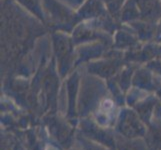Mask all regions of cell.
I'll list each match as a JSON object with an SVG mask.
<instances>
[{
	"label": "cell",
	"instance_id": "6da1fadb",
	"mask_svg": "<svg viewBox=\"0 0 161 150\" xmlns=\"http://www.w3.org/2000/svg\"><path fill=\"white\" fill-rule=\"evenodd\" d=\"M43 8L46 16L48 15L55 24H70L74 20L75 13L73 9L61 2L60 0H42Z\"/></svg>",
	"mask_w": 161,
	"mask_h": 150
},
{
	"label": "cell",
	"instance_id": "7a4b0ae2",
	"mask_svg": "<svg viewBox=\"0 0 161 150\" xmlns=\"http://www.w3.org/2000/svg\"><path fill=\"white\" fill-rule=\"evenodd\" d=\"M54 51L60 65H69L73 56V40L64 35L63 33H57L53 35Z\"/></svg>",
	"mask_w": 161,
	"mask_h": 150
},
{
	"label": "cell",
	"instance_id": "3957f363",
	"mask_svg": "<svg viewBox=\"0 0 161 150\" xmlns=\"http://www.w3.org/2000/svg\"><path fill=\"white\" fill-rule=\"evenodd\" d=\"M140 18L153 22L161 17V0H135Z\"/></svg>",
	"mask_w": 161,
	"mask_h": 150
},
{
	"label": "cell",
	"instance_id": "277c9868",
	"mask_svg": "<svg viewBox=\"0 0 161 150\" xmlns=\"http://www.w3.org/2000/svg\"><path fill=\"white\" fill-rule=\"evenodd\" d=\"M17 2L20 3L25 9H27L33 15H35L37 18H39L41 21H45L46 13L43 8L42 0H17Z\"/></svg>",
	"mask_w": 161,
	"mask_h": 150
},
{
	"label": "cell",
	"instance_id": "5b68a950",
	"mask_svg": "<svg viewBox=\"0 0 161 150\" xmlns=\"http://www.w3.org/2000/svg\"><path fill=\"white\" fill-rule=\"evenodd\" d=\"M60 1L63 2L64 4H66L71 9H77L80 6H82L87 0H60Z\"/></svg>",
	"mask_w": 161,
	"mask_h": 150
}]
</instances>
